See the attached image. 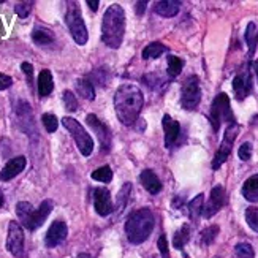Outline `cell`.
Segmentation results:
<instances>
[{"label":"cell","instance_id":"1","mask_svg":"<svg viewBox=\"0 0 258 258\" xmlns=\"http://www.w3.org/2000/svg\"><path fill=\"white\" fill-rule=\"evenodd\" d=\"M144 105V95L135 84H122L114 94V109L120 124L127 127L138 120Z\"/></svg>","mask_w":258,"mask_h":258},{"label":"cell","instance_id":"2","mask_svg":"<svg viewBox=\"0 0 258 258\" xmlns=\"http://www.w3.org/2000/svg\"><path fill=\"white\" fill-rule=\"evenodd\" d=\"M125 33V11L120 5L108 7L102 21V40L108 48L117 49Z\"/></svg>","mask_w":258,"mask_h":258},{"label":"cell","instance_id":"3","mask_svg":"<svg viewBox=\"0 0 258 258\" xmlns=\"http://www.w3.org/2000/svg\"><path fill=\"white\" fill-rule=\"evenodd\" d=\"M155 227V217L149 208L133 211L125 220V234L132 244H143Z\"/></svg>","mask_w":258,"mask_h":258},{"label":"cell","instance_id":"4","mask_svg":"<svg viewBox=\"0 0 258 258\" xmlns=\"http://www.w3.org/2000/svg\"><path fill=\"white\" fill-rule=\"evenodd\" d=\"M52 208H54V203L51 200L41 201L38 209H33L32 205L27 203V201H19L16 205V214H18L21 223L29 231H35L37 228H40L43 225V222L51 214Z\"/></svg>","mask_w":258,"mask_h":258},{"label":"cell","instance_id":"5","mask_svg":"<svg viewBox=\"0 0 258 258\" xmlns=\"http://www.w3.org/2000/svg\"><path fill=\"white\" fill-rule=\"evenodd\" d=\"M209 120H211V125L214 133H217L222 127L223 122L227 124H233L234 120V114L231 111L230 106V98L225 92H220L219 95H216V98L212 100V105H211V111H209Z\"/></svg>","mask_w":258,"mask_h":258},{"label":"cell","instance_id":"6","mask_svg":"<svg viewBox=\"0 0 258 258\" xmlns=\"http://www.w3.org/2000/svg\"><path fill=\"white\" fill-rule=\"evenodd\" d=\"M65 22H67V27H69L73 40L78 44H81V46H83V44H86L89 35H87V29H86V24H84L81 10H80V7H78L76 2L69 4L67 15H65Z\"/></svg>","mask_w":258,"mask_h":258},{"label":"cell","instance_id":"7","mask_svg":"<svg viewBox=\"0 0 258 258\" xmlns=\"http://www.w3.org/2000/svg\"><path fill=\"white\" fill-rule=\"evenodd\" d=\"M62 125L69 130V133L73 137L76 146H78V149H80V152L84 155V157H89L92 154L94 151V140L91 138V135H89L84 127L78 122L76 119L73 117H69V116H65L62 119Z\"/></svg>","mask_w":258,"mask_h":258},{"label":"cell","instance_id":"8","mask_svg":"<svg viewBox=\"0 0 258 258\" xmlns=\"http://www.w3.org/2000/svg\"><path fill=\"white\" fill-rule=\"evenodd\" d=\"M239 133V125L236 124V122H233V124H230L225 130V133H223V140L220 143V148L217 149L216 155H214V160H212V170H219V168L227 162V159L230 157L231 154V149H233V144H234V140H236Z\"/></svg>","mask_w":258,"mask_h":258},{"label":"cell","instance_id":"9","mask_svg":"<svg viewBox=\"0 0 258 258\" xmlns=\"http://www.w3.org/2000/svg\"><path fill=\"white\" fill-rule=\"evenodd\" d=\"M201 100V87H200V78L197 75L188 76L182 83L181 89V105L184 109L194 111L198 108Z\"/></svg>","mask_w":258,"mask_h":258},{"label":"cell","instance_id":"10","mask_svg":"<svg viewBox=\"0 0 258 258\" xmlns=\"http://www.w3.org/2000/svg\"><path fill=\"white\" fill-rule=\"evenodd\" d=\"M7 250L13 256H22L24 253V231L18 222L11 220L8 225V236H7Z\"/></svg>","mask_w":258,"mask_h":258},{"label":"cell","instance_id":"11","mask_svg":"<svg viewBox=\"0 0 258 258\" xmlns=\"http://www.w3.org/2000/svg\"><path fill=\"white\" fill-rule=\"evenodd\" d=\"M225 205H227V192H225V188H223L222 185L212 187L209 200H208V205L203 208V217L205 219L214 217Z\"/></svg>","mask_w":258,"mask_h":258},{"label":"cell","instance_id":"12","mask_svg":"<svg viewBox=\"0 0 258 258\" xmlns=\"http://www.w3.org/2000/svg\"><path fill=\"white\" fill-rule=\"evenodd\" d=\"M86 122H87V125L97 133V138L100 141V146H102V151L108 152L111 149V130L108 128V125L103 124L95 114H87Z\"/></svg>","mask_w":258,"mask_h":258},{"label":"cell","instance_id":"13","mask_svg":"<svg viewBox=\"0 0 258 258\" xmlns=\"http://www.w3.org/2000/svg\"><path fill=\"white\" fill-rule=\"evenodd\" d=\"M69 234V228H67V223L63 220H54L51 223V227L46 231V236H44V244L46 247L52 249L57 247L59 244H62Z\"/></svg>","mask_w":258,"mask_h":258},{"label":"cell","instance_id":"14","mask_svg":"<svg viewBox=\"0 0 258 258\" xmlns=\"http://www.w3.org/2000/svg\"><path fill=\"white\" fill-rule=\"evenodd\" d=\"M233 91H234V95H236L238 102H242V100L252 92V73L249 69H244L241 73L234 76Z\"/></svg>","mask_w":258,"mask_h":258},{"label":"cell","instance_id":"15","mask_svg":"<svg viewBox=\"0 0 258 258\" xmlns=\"http://www.w3.org/2000/svg\"><path fill=\"white\" fill-rule=\"evenodd\" d=\"M94 208L98 216L106 217L113 212V203H111V194L105 187H97L94 190Z\"/></svg>","mask_w":258,"mask_h":258},{"label":"cell","instance_id":"16","mask_svg":"<svg viewBox=\"0 0 258 258\" xmlns=\"http://www.w3.org/2000/svg\"><path fill=\"white\" fill-rule=\"evenodd\" d=\"M27 165V160L24 155H19V157H15V159H11L4 168L2 171H0V181H11L13 177H16L19 173L24 171V168Z\"/></svg>","mask_w":258,"mask_h":258},{"label":"cell","instance_id":"17","mask_svg":"<svg viewBox=\"0 0 258 258\" xmlns=\"http://www.w3.org/2000/svg\"><path fill=\"white\" fill-rule=\"evenodd\" d=\"M162 125H163V132H165V146L168 149H171L174 143L179 138V133H181V125L179 122L174 120L171 116L165 114L162 119Z\"/></svg>","mask_w":258,"mask_h":258},{"label":"cell","instance_id":"18","mask_svg":"<svg viewBox=\"0 0 258 258\" xmlns=\"http://www.w3.org/2000/svg\"><path fill=\"white\" fill-rule=\"evenodd\" d=\"M140 181L143 184V187L148 190L149 194L152 195H157L162 190V182L160 179L157 177V174L152 171V170H144L141 174H140Z\"/></svg>","mask_w":258,"mask_h":258},{"label":"cell","instance_id":"19","mask_svg":"<svg viewBox=\"0 0 258 258\" xmlns=\"http://www.w3.org/2000/svg\"><path fill=\"white\" fill-rule=\"evenodd\" d=\"M179 7H181V2L177 0H162V2H155L154 11L163 18H173L179 13Z\"/></svg>","mask_w":258,"mask_h":258},{"label":"cell","instance_id":"20","mask_svg":"<svg viewBox=\"0 0 258 258\" xmlns=\"http://www.w3.org/2000/svg\"><path fill=\"white\" fill-rule=\"evenodd\" d=\"M242 197L250 201V203H258V174L250 176L247 181L242 184Z\"/></svg>","mask_w":258,"mask_h":258},{"label":"cell","instance_id":"21","mask_svg":"<svg viewBox=\"0 0 258 258\" xmlns=\"http://www.w3.org/2000/svg\"><path fill=\"white\" fill-rule=\"evenodd\" d=\"M32 40L35 44H38V46H48V44H52L54 43V33L46 29V27H35L32 32Z\"/></svg>","mask_w":258,"mask_h":258},{"label":"cell","instance_id":"22","mask_svg":"<svg viewBox=\"0 0 258 258\" xmlns=\"http://www.w3.org/2000/svg\"><path fill=\"white\" fill-rule=\"evenodd\" d=\"M54 89V81H52V75L49 70H41L38 75V95L48 97Z\"/></svg>","mask_w":258,"mask_h":258},{"label":"cell","instance_id":"23","mask_svg":"<svg viewBox=\"0 0 258 258\" xmlns=\"http://www.w3.org/2000/svg\"><path fill=\"white\" fill-rule=\"evenodd\" d=\"M203 205H205V195H203V194H198V195L187 205L188 217L192 219L194 222L198 220L200 216H203V208H205Z\"/></svg>","mask_w":258,"mask_h":258},{"label":"cell","instance_id":"24","mask_svg":"<svg viewBox=\"0 0 258 258\" xmlns=\"http://www.w3.org/2000/svg\"><path fill=\"white\" fill-rule=\"evenodd\" d=\"M76 92L80 94L83 98L86 100H94L95 98V89H94V84L87 80V78H80V80L76 81Z\"/></svg>","mask_w":258,"mask_h":258},{"label":"cell","instance_id":"25","mask_svg":"<svg viewBox=\"0 0 258 258\" xmlns=\"http://www.w3.org/2000/svg\"><path fill=\"white\" fill-rule=\"evenodd\" d=\"M190 233H192V230H190L188 225H182L181 228H179L174 236H173V247L176 250H182L184 245L190 241Z\"/></svg>","mask_w":258,"mask_h":258},{"label":"cell","instance_id":"26","mask_svg":"<svg viewBox=\"0 0 258 258\" xmlns=\"http://www.w3.org/2000/svg\"><path fill=\"white\" fill-rule=\"evenodd\" d=\"M245 41H247L249 46V59H252V55L255 54L256 44H258V30L255 22H249L247 29H245Z\"/></svg>","mask_w":258,"mask_h":258},{"label":"cell","instance_id":"27","mask_svg":"<svg viewBox=\"0 0 258 258\" xmlns=\"http://www.w3.org/2000/svg\"><path fill=\"white\" fill-rule=\"evenodd\" d=\"M163 52H168V48L165 46V44L159 43V41H154L143 49V59H146V60L157 59V57H160Z\"/></svg>","mask_w":258,"mask_h":258},{"label":"cell","instance_id":"28","mask_svg":"<svg viewBox=\"0 0 258 258\" xmlns=\"http://www.w3.org/2000/svg\"><path fill=\"white\" fill-rule=\"evenodd\" d=\"M184 69V60L177 55H168V76L176 78Z\"/></svg>","mask_w":258,"mask_h":258},{"label":"cell","instance_id":"29","mask_svg":"<svg viewBox=\"0 0 258 258\" xmlns=\"http://www.w3.org/2000/svg\"><path fill=\"white\" fill-rule=\"evenodd\" d=\"M233 258H255V252L253 247L247 242H241L234 247L233 252Z\"/></svg>","mask_w":258,"mask_h":258},{"label":"cell","instance_id":"30","mask_svg":"<svg viewBox=\"0 0 258 258\" xmlns=\"http://www.w3.org/2000/svg\"><path fill=\"white\" fill-rule=\"evenodd\" d=\"M91 177L94 179V181H98V182H111V179H113V171H111V168L108 165L98 168V170H95Z\"/></svg>","mask_w":258,"mask_h":258},{"label":"cell","instance_id":"31","mask_svg":"<svg viewBox=\"0 0 258 258\" xmlns=\"http://www.w3.org/2000/svg\"><path fill=\"white\" fill-rule=\"evenodd\" d=\"M219 234V227L217 225H211L208 228H205L201 231V244L203 245H211L214 242V239L217 238Z\"/></svg>","mask_w":258,"mask_h":258},{"label":"cell","instance_id":"32","mask_svg":"<svg viewBox=\"0 0 258 258\" xmlns=\"http://www.w3.org/2000/svg\"><path fill=\"white\" fill-rule=\"evenodd\" d=\"M143 81L146 86H149L155 91H159L162 84H166V81L162 78V75H155V73H149V75H144L143 76Z\"/></svg>","mask_w":258,"mask_h":258},{"label":"cell","instance_id":"33","mask_svg":"<svg viewBox=\"0 0 258 258\" xmlns=\"http://www.w3.org/2000/svg\"><path fill=\"white\" fill-rule=\"evenodd\" d=\"M130 192H132V182H125L124 184V187L120 188V192H119V195H117V211H122L125 208V205H127V200H128V197H130Z\"/></svg>","mask_w":258,"mask_h":258},{"label":"cell","instance_id":"34","mask_svg":"<svg viewBox=\"0 0 258 258\" xmlns=\"http://www.w3.org/2000/svg\"><path fill=\"white\" fill-rule=\"evenodd\" d=\"M245 222H247V225L258 233V208H247L245 211Z\"/></svg>","mask_w":258,"mask_h":258},{"label":"cell","instance_id":"35","mask_svg":"<svg viewBox=\"0 0 258 258\" xmlns=\"http://www.w3.org/2000/svg\"><path fill=\"white\" fill-rule=\"evenodd\" d=\"M41 120H43V125H44V128H46L48 133H54L55 130H57L59 120H57V117H55L54 114H49V113L43 114Z\"/></svg>","mask_w":258,"mask_h":258},{"label":"cell","instance_id":"36","mask_svg":"<svg viewBox=\"0 0 258 258\" xmlns=\"http://www.w3.org/2000/svg\"><path fill=\"white\" fill-rule=\"evenodd\" d=\"M32 7H33V2H19V4H16L15 11H16V15H18L19 18L26 19V18L30 15Z\"/></svg>","mask_w":258,"mask_h":258},{"label":"cell","instance_id":"37","mask_svg":"<svg viewBox=\"0 0 258 258\" xmlns=\"http://www.w3.org/2000/svg\"><path fill=\"white\" fill-rule=\"evenodd\" d=\"M62 97H63V105H65L67 109H69V111H76L78 109V100L73 95V92L65 91Z\"/></svg>","mask_w":258,"mask_h":258},{"label":"cell","instance_id":"38","mask_svg":"<svg viewBox=\"0 0 258 258\" xmlns=\"http://www.w3.org/2000/svg\"><path fill=\"white\" fill-rule=\"evenodd\" d=\"M238 155H239V159H241L242 162L250 160V157H252V144H250V143H242V144L239 146Z\"/></svg>","mask_w":258,"mask_h":258},{"label":"cell","instance_id":"39","mask_svg":"<svg viewBox=\"0 0 258 258\" xmlns=\"http://www.w3.org/2000/svg\"><path fill=\"white\" fill-rule=\"evenodd\" d=\"M157 247H159L162 253V258H170V249H168V241L165 234H160L159 241H157Z\"/></svg>","mask_w":258,"mask_h":258},{"label":"cell","instance_id":"40","mask_svg":"<svg viewBox=\"0 0 258 258\" xmlns=\"http://www.w3.org/2000/svg\"><path fill=\"white\" fill-rule=\"evenodd\" d=\"M21 70L24 72V75L27 76V83L32 86V83H33V69H32V65L29 62H22L21 63Z\"/></svg>","mask_w":258,"mask_h":258},{"label":"cell","instance_id":"41","mask_svg":"<svg viewBox=\"0 0 258 258\" xmlns=\"http://www.w3.org/2000/svg\"><path fill=\"white\" fill-rule=\"evenodd\" d=\"M11 84H13L11 76H8L5 73H0V91H5V89H8Z\"/></svg>","mask_w":258,"mask_h":258},{"label":"cell","instance_id":"42","mask_svg":"<svg viewBox=\"0 0 258 258\" xmlns=\"http://www.w3.org/2000/svg\"><path fill=\"white\" fill-rule=\"evenodd\" d=\"M86 4L89 5V8H91L92 11H97L98 10V5H100L98 0H86Z\"/></svg>","mask_w":258,"mask_h":258},{"label":"cell","instance_id":"43","mask_svg":"<svg viewBox=\"0 0 258 258\" xmlns=\"http://www.w3.org/2000/svg\"><path fill=\"white\" fill-rule=\"evenodd\" d=\"M146 5H148V2H137V11H138V15H143Z\"/></svg>","mask_w":258,"mask_h":258},{"label":"cell","instance_id":"44","mask_svg":"<svg viewBox=\"0 0 258 258\" xmlns=\"http://www.w3.org/2000/svg\"><path fill=\"white\" fill-rule=\"evenodd\" d=\"M252 69H253V72H255V75H256V81H258V60H255V62L252 63Z\"/></svg>","mask_w":258,"mask_h":258},{"label":"cell","instance_id":"45","mask_svg":"<svg viewBox=\"0 0 258 258\" xmlns=\"http://www.w3.org/2000/svg\"><path fill=\"white\" fill-rule=\"evenodd\" d=\"M4 201H5V198H4V192L0 190V208L4 206Z\"/></svg>","mask_w":258,"mask_h":258},{"label":"cell","instance_id":"46","mask_svg":"<svg viewBox=\"0 0 258 258\" xmlns=\"http://www.w3.org/2000/svg\"><path fill=\"white\" fill-rule=\"evenodd\" d=\"M76 258H92V256L89 255V253H80V255H78Z\"/></svg>","mask_w":258,"mask_h":258},{"label":"cell","instance_id":"47","mask_svg":"<svg viewBox=\"0 0 258 258\" xmlns=\"http://www.w3.org/2000/svg\"><path fill=\"white\" fill-rule=\"evenodd\" d=\"M214 258H220V256H214Z\"/></svg>","mask_w":258,"mask_h":258}]
</instances>
